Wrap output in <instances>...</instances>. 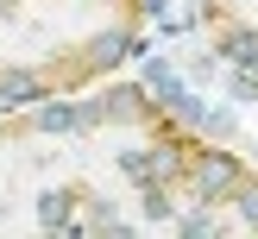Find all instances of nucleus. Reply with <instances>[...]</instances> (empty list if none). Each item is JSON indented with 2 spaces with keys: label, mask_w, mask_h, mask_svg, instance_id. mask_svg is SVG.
I'll return each mask as SVG.
<instances>
[{
  "label": "nucleus",
  "mask_w": 258,
  "mask_h": 239,
  "mask_svg": "<svg viewBox=\"0 0 258 239\" xmlns=\"http://www.w3.org/2000/svg\"><path fill=\"white\" fill-rule=\"evenodd\" d=\"M0 239H258V164L107 75L0 113Z\"/></svg>",
  "instance_id": "f257e3e1"
},
{
  "label": "nucleus",
  "mask_w": 258,
  "mask_h": 239,
  "mask_svg": "<svg viewBox=\"0 0 258 239\" xmlns=\"http://www.w3.org/2000/svg\"><path fill=\"white\" fill-rule=\"evenodd\" d=\"M145 0H0V113L120 75L145 57Z\"/></svg>",
  "instance_id": "f03ea898"
},
{
  "label": "nucleus",
  "mask_w": 258,
  "mask_h": 239,
  "mask_svg": "<svg viewBox=\"0 0 258 239\" xmlns=\"http://www.w3.org/2000/svg\"><path fill=\"white\" fill-rule=\"evenodd\" d=\"M196 25L227 69H246L258 82V0H196Z\"/></svg>",
  "instance_id": "7ed1b4c3"
},
{
  "label": "nucleus",
  "mask_w": 258,
  "mask_h": 239,
  "mask_svg": "<svg viewBox=\"0 0 258 239\" xmlns=\"http://www.w3.org/2000/svg\"><path fill=\"white\" fill-rule=\"evenodd\" d=\"M252 164H258V151H252Z\"/></svg>",
  "instance_id": "20e7f679"
}]
</instances>
